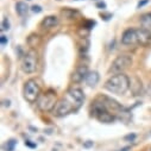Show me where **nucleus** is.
I'll use <instances>...</instances> for the list:
<instances>
[{
  "mask_svg": "<svg viewBox=\"0 0 151 151\" xmlns=\"http://www.w3.org/2000/svg\"><path fill=\"white\" fill-rule=\"evenodd\" d=\"M85 101V94L80 88H70L65 95L57 102L54 114L56 117H65L73 112L80 109Z\"/></svg>",
  "mask_w": 151,
  "mask_h": 151,
  "instance_id": "1",
  "label": "nucleus"
},
{
  "mask_svg": "<svg viewBox=\"0 0 151 151\" xmlns=\"http://www.w3.org/2000/svg\"><path fill=\"white\" fill-rule=\"evenodd\" d=\"M130 88V79L125 74H116L105 82V89L113 94H125Z\"/></svg>",
  "mask_w": 151,
  "mask_h": 151,
  "instance_id": "2",
  "label": "nucleus"
},
{
  "mask_svg": "<svg viewBox=\"0 0 151 151\" xmlns=\"http://www.w3.org/2000/svg\"><path fill=\"white\" fill-rule=\"evenodd\" d=\"M92 114L101 123H113L116 120V116L113 114L112 112H109L107 109V107L105 106V104L100 100V98H98L93 106H92Z\"/></svg>",
  "mask_w": 151,
  "mask_h": 151,
  "instance_id": "3",
  "label": "nucleus"
},
{
  "mask_svg": "<svg viewBox=\"0 0 151 151\" xmlns=\"http://www.w3.org/2000/svg\"><path fill=\"white\" fill-rule=\"evenodd\" d=\"M57 95L54 91H48L43 94L40 95L38 100H37V107H38L42 112H50L54 111L56 105H57Z\"/></svg>",
  "mask_w": 151,
  "mask_h": 151,
  "instance_id": "4",
  "label": "nucleus"
},
{
  "mask_svg": "<svg viewBox=\"0 0 151 151\" xmlns=\"http://www.w3.org/2000/svg\"><path fill=\"white\" fill-rule=\"evenodd\" d=\"M38 65V55L33 49L29 50L22 58V70L26 74H32L36 71Z\"/></svg>",
  "mask_w": 151,
  "mask_h": 151,
  "instance_id": "5",
  "label": "nucleus"
},
{
  "mask_svg": "<svg viewBox=\"0 0 151 151\" xmlns=\"http://www.w3.org/2000/svg\"><path fill=\"white\" fill-rule=\"evenodd\" d=\"M131 64H132V56H130V55H119L114 61L112 62V65L109 68V73H112L113 75L122 74Z\"/></svg>",
  "mask_w": 151,
  "mask_h": 151,
  "instance_id": "6",
  "label": "nucleus"
},
{
  "mask_svg": "<svg viewBox=\"0 0 151 151\" xmlns=\"http://www.w3.org/2000/svg\"><path fill=\"white\" fill-rule=\"evenodd\" d=\"M41 95V88L35 80H29L24 86V98L29 102H37Z\"/></svg>",
  "mask_w": 151,
  "mask_h": 151,
  "instance_id": "7",
  "label": "nucleus"
},
{
  "mask_svg": "<svg viewBox=\"0 0 151 151\" xmlns=\"http://www.w3.org/2000/svg\"><path fill=\"white\" fill-rule=\"evenodd\" d=\"M124 45H138V29H127L122 36Z\"/></svg>",
  "mask_w": 151,
  "mask_h": 151,
  "instance_id": "8",
  "label": "nucleus"
},
{
  "mask_svg": "<svg viewBox=\"0 0 151 151\" xmlns=\"http://www.w3.org/2000/svg\"><path fill=\"white\" fill-rule=\"evenodd\" d=\"M88 67L86 64H81L79 65L76 69L74 70L73 75H71V81L75 82V83H79L83 80H86L87 78V75H88Z\"/></svg>",
  "mask_w": 151,
  "mask_h": 151,
  "instance_id": "9",
  "label": "nucleus"
},
{
  "mask_svg": "<svg viewBox=\"0 0 151 151\" xmlns=\"http://www.w3.org/2000/svg\"><path fill=\"white\" fill-rule=\"evenodd\" d=\"M57 24H58V18L57 17H55V16H48V17H45L42 20L41 26L43 29H51V27L56 26Z\"/></svg>",
  "mask_w": 151,
  "mask_h": 151,
  "instance_id": "10",
  "label": "nucleus"
},
{
  "mask_svg": "<svg viewBox=\"0 0 151 151\" xmlns=\"http://www.w3.org/2000/svg\"><path fill=\"white\" fill-rule=\"evenodd\" d=\"M139 23L143 29L151 31V12H147V13H144L143 16H140Z\"/></svg>",
  "mask_w": 151,
  "mask_h": 151,
  "instance_id": "11",
  "label": "nucleus"
},
{
  "mask_svg": "<svg viewBox=\"0 0 151 151\" xmlns=\"http://www.w3.org/2000/svg\"><path fill=\"white\" fill-rule=\"evenodd\" d=\"M99 74L96 71H89L88 75H87V78H86V83L89 86V87H94L98 85L99 82Z\"/></svg>",
  "mask_w": 151,
  "mask_h": 151,
  "instance_id": "12",
  "label": "nucleus"
},
{
  "mask_svg": "<svg viewBox=\"0 0 151 151\" xmlns=\"http://www.w3.org/2000/svg\"><path fill=\"white\" fill-rule=\"evenodd\" d=\"M16 11H17V13H18L20 17H24V16L27 13L29 7H27V5H26L25 3L18 1V3L16 4Z\"/></svg>",
  "mask_w": 151,
  "mask_h": 151,
  "instance_id": "13",
  "label": "nucleus"
},
{
  "mask_svg": "<svg viewBox=\"0 0 151 151\" xmlns=\"http://www.w3.org/2000/svg\"><path fill=\"white\" fill-rule=\"evenodd\" d=\"M16 144H17V142H16L14 139H10V140H7L6 144H5V150H6V151H13Z\"/></svg>",
  "mask_w": 151,
  "mask_h": 151,
  "instance_id": "14",
  "label": "nucleus"
},
{
  "mask_svg": "<svg viewBox=\"0 0 151 151\" xmlns=\"http://www.w3.org/2000/svg\"><path fill=\"white\" fill-rule=\"evenodd\" d=\"M1 29L3 30H9L10 29V23H9V19L7 18H4L3 23H1Z\"/></svg>",
  "mask_w": 151,
  "mask_h": 151,
  "instance_id": "15",
  "label": "nucleus"
},
{
  "mask_svg": "<svg viewBox=\"0 0 151 151\" xmlns=\"http://www.w3.org/2000/svg\"><path fill=\"white\" fill-rule=\"evenodd\" d=\"M32 11L33 12H36V13H40V12H42V7L41 6H32Z\"/></svg>",
  "mask_w": 151,
  "mask_h": 151,
  "instance_id": "16",
  "label": "nucleus"
},
{
  "mask_svg": "<svg viewBox=\"0 0 151 151\" xmlns=\"http://www.w3.org/2000/svg\"><path fill=\"white\" fill-rule=\"evenodd\" d=\"M7 42H9V41H7V37L3 35V36H1V45H3V47H4V45H6V44H7Z\"/></svg>",
  "mask_w": 151,
  "mask_h": 151,
  "instance_id": "17",
  "label": "nucleus"
},
{
  "mask_svg": "<svg viewBox=\"0 0 151 151\" xmlns=\"http://www.w3.org/2000/svg\"><path fill=\"white\" fill-rule=\"evenodd\" d=\"M146 94H147V96L151 99V82L147 85V87H146Z\"/></svg>",
  "mask_w": 151,
  "mask_h": 151,
  "instance_id": "18",
  "label": "nucleus"
},
{
  "mask_svg": "<svg viewBox=\"0 0 151 151\" xmlns=\"http://www.w3.org/2000/svg\"><path fill=\"white\" fill-rule=\"evenodd\" d=\"M147 1H149V0H142V1H139L138 3V5H137V7L138 9H140V7H143L145 4H147Z\"/></svg>",
  "mask_w": 151,
  "mask_h": 151,
  "instance_id": "19",
  "label": "nucleus"
},
{
  "mask_svg": "<svg viewBox=\"0 0 151 151\" xmlns=\"http://www.w3.org/2000/svg\"><path fill=\"white\" fill-rule=\"evenodd\" d=\"M134 138H136V134H129L125 137V139H131V140H133Z\"/></svg>",
  "mask_w": 151,
  "mask_h": 151,
  "instance_id": "20",
  "label": "nucleus"
},
{
  "mask_svg": "<svg viewBox=\"0 0 151 151\" xmlns=\"http://www.w3.org/2000/svg\"><path fill=\"white\" fill-rule=\"evenodd\" d=\"M25 145H29L30 147H36V144H31L29 140H26V142H25Z\"/></svg>",
  "mask_w": 151,
  "mask_h": 151,
  "instance_id": "21",
  "label": "nucleus"
},
{
  "mask_svg": "<svg viewBox=\"0 0 151 151\" xmlns=\"http://www.w3.org/2000/svg\"><path fill=\"white\" fill-rule=\"evenodd\" d=\"M98 6H99V7H106V5H105L104 3H100V4H98Z\"/></svg>",
  "mask_w": 151,
  "mask_h": 151,
  "instance_id": "22",
  "label": "nucleus"
},
{
  "mask_svg": "<svg viewBox=\"0 0 151 151\" xmlns=\"http://www.w3.org/2000/svg\"><path fill=\"white\" fill-rule=\"evenodd\" d=\"M120 151H130V147H124V149H122Z\"/></svg>",
  "mask_w": 151,
  "mask_h": 151,
  "instance_id": "23",
  "label": "nucleus"
},
{
  "mask_svg": "<svg viewBox=\"0 0 151 151\" xmlns=\"http://www.w3.org/2000/svg\"><path fill=\"white\" fill-rule=\"evenodd\" d=\"M92 144H93V143H87V144H86V145H85V146H86V147H88V146H91V145H92Z\"/></svg>",
  "mask_w": 151,
  "mask_h": 151,
  "instance_id": "24",
  "label": "nucleus"
}]
</instances>
